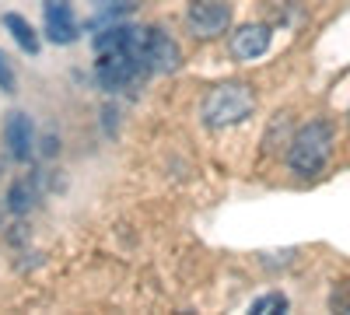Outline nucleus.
<instances>
[{
  "label": "nucleus",
  "mask_w": 350,
  "mask_h": 315,
  "mask_svg": "<svg viewBox=\"0 0 350 315\" xmlns=\"http://www.w3.org/2000/svg\"><path fill=\"white\" fill-rule=\"evenodd\" d=\"M144 32L148 28L120 25V28H105V32L95 36V53H98L95 81L105 92H123L151 74L148 60H144Z\"/></svg>",
  "instance_id": "nucleus-1"
},
{
  "label": "nucleus",
  "mask_w": 350,
  "mask_h": 315,
  "mask_svg": "<svg viewBox=\"0 0 350 315\" xmlns=\"http://www.w3.org/2000/svg\"><path fill=\"white\" fill-rule=\"evenodd\" d=\"M252 109H256L252 84L224 81V84H217V88H211V95L203 98L200 116H203V123H207L211 130H224V126H235V123L249 120Z\"/></svg>",
  "instance_id": "nucleus-2"
},
{
  "label": "nucleus",
  "mask_w": 350,
  "mask_h": 315,
  "mask_svg": "<svg viewBox=\"0 0 350 315\" xmlns=\"http://www.w3.org/2000/svg\"><path fill=\"white\" fill-rule=\"evenodd\" d=\"M329 154H333V126L323 123V120H312V123H305L295 133V140H291L287 165H291L295 176L312 179V176H319V172L326 168Z\"/></svg>",
  "instance_id": "nucleus-3"
},
{
  "label": "nucleus",
  "mask_w": 350,
  "mask_h": 315,
  "mask_svg": "<svg viewBox=\"0 0 350 315\" xmlns=\"http://www.w3.org/2000/svg\"><path fill=\"white\" fill-rule=\"evenodd\" d=\"M186 25L200 39H217L231 25V0H189Z\"/></svg>",
  "instance_id": "nucleus-4"
},
{
  "label": "nucleus",
  "mask_w": 350,
  "mask_h": 315,
  "mask_svg": "<svg viewBox=\"0 0 350 315\" xmlns=\"http://www.w3.org/2000/svg\"><path fill=\"white\" fill-rule=\"evenodd\" d=\"M144 60H148L151 74H172L183 60L179 42L168 32H161V28H148V32H144Z\"/></svg>",
  "instance_id": "nucleus-5"
},
{
  "label": "nucleus",
  "mask_w": 350,
  "mask_h": 315,
  "mask_svg": "<svg viewBox=\"0 0 350 315\" xmlns=\"http://www.w3.org/2000/svg\"><path fill=\"white\" fill-rule=\"evenodd\" d=\"M42 21H46L49 42H56V46H70L77 39V32H81L70 0H46L42 4Z\"/></svg>",
  "instance_id": "nucleus-6"
},
{
  "label": "nucleus",
  "mask_w": 350,
  "mask_h": 315,
  "mask_svg": "<svg viewBox=\"0 0 350 315\" xmlns=\"http://www.w3.org/2000/svg\"><path fill=\"white\" fill-rule=\"evenodd\" d=\"M32 120L25 116V112H8V120H4V144H8V154L14 161H28L32 158Z\"/></svg>",
  "instance_id": "nucleus-7"
},
{
  "label": "nucleus",
  "mask_w": 350,
  "mask_h": 315,
  "mask_svg": "<svg viewBox=\"0 0 350 315\" xmlns=\"http://www.w3.org/2000/svg\"><path fill=\"white\" fill-rule=\"evenodd\" d=\"M270 49V28L267 25H245L231 36V53L235 60H259Z\"/></svg>",
  "instance_id": "nucleus-8"
},
{
  "label": "nucleus",
  "mask_w": 350,
  "mask_h": 315,
  "mask_svg": "<svg viewBox=\"0 0 350 315\" xmlns=\"http://www.w3.org/2000/svg\"><path fill=\"white\" fill-rule=\"evenodd\" d=\"M4 28L14 36V42H18L28 56H36V53H39V36H36V28L28 25L21 14H4Z\"/></svg>",
  "instance_id": "nucleus-9"
},
{
  "label": "nucleus",
  "mask_w": 350,
  "mask_h": 315,
  "mask_svg": "<svg viewBox=\"0 0 350 315\" xmlns=\"http://www.w3.org/2000/svg\"><path fill=\"white\" fill-rule=\"evenodd\" d=\"M36 200H39L36 186L28 182V179H18V182L11 186V193H8V207H11L14 214H28V210L36 207Z\"/></svg>",
  "instance_id": "nucleus-10"
},
{
  "label": "nucleus",
  "mask_w": 350,
  "mask_h": 315,
  "mask_svg": "<svg viewBox=\"0 0 350 315\" xmlns=\"http://www.w3.org/2000/svg\"><path fill=\"white\" fill-rule=\"evenodd\" d=\"M252 312H256V315H277V312H287V298H284L280 291L262 295V298L252 301Z\"/></svg>",
  "instance_id": "nucleus-11"
},
{
  "label": "nucleus",
  "mask_w": 350,
  "mask_h": 315,
  "mask_svg": "<svg viewBox=\"0 0 350 315\" xmlns=\"http://www.w3.org/2000/svg\"><path fill=\"white\" fill-rule=\"evenodd\" d=\"M95 8L102 14H126V11L140 8V0H95Z\"/></svg>",
  "instance_id": "nucleus-12"
},
{
  "label": "nucleus",
  "mask_w": 350,
  "mask_h": 315,
  "mask_svg": "<svg viewBox=\"0 0 350 315\" xmlns=\"http://www.w3.org/2000/svg\"><path fill=\"white\" fill-rule=\"evenodd\" d=\"M0 88H4L8 95L18 92V88H14V70H11V64H8V56H4V53H0Z\"/></svg>",
  "instance_id": "nucleus-13"
}]
</instances>
